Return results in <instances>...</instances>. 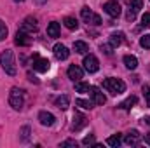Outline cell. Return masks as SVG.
I'll list each match as a JSON object with an SVG mask.
<instances>
[{
    "instance_id": "obj_13",
    "label": "cell",
    "mask_w": 150,
    "mask_h": 148,
    "mask_svg": "<svg viewBox=\"0 0 150 148\" xmlns=\"http://www.w3.org/2000/svg\"><path fill=\"white\" fill-rule=\"evenodd\" d=\"M140 138H142V136H140V132H138L136 129H133L131 132H127V134H126L124 143H126V145H129V147H136V145L140 143Z\"/></svg>"
},
{
    "instance_id": "obj_30",
    "label": "cell",
    "mask_w": 150,
    "mask_h": 148,
    "mask_svg": "<svg viewBox=\"0 0 150 148\" xmlns=\"http://www.w3.org/2000/svg\"><path fill=\"white\" fill-rule=\"evenodd\" d=\"M143 96H145V105L150 108V87L143 85Z\"/></svg>"
},
{
    "instance_id": "obj_35",
    "label": "cell",
    "mask_w": 150,
    "mask_h": 148,
    "mask_svg": "<svg viewBox=\"0 0 150 148\" xmlns=\"http://www.w3.org/2000/svg\"><path fill=\"white\" fill-rule=\"evenodd\" d=\"M100 49H101V52H105L107 56H110V54H112V51H110V49H112V45H101Z\"/></svg>"
},
{
    "instance_id": "obj_21",
    "label": "cell",
    "mask_w": 150,
    "mask_h": 148,
    "mask_svg": "<svg viewBox=\"0 0 150 148\" xmlns=\"http://www.w3.org/2000/svg\"><path fill=\"white\" fill-rule=\"evenodd\" d=\"M68 105H70V99H68V96H59V98H56V106L59 108V110H67L68 108Z\"/></svg>"
},
{
    "instance_id": "obj_32",
    "label": "cell",
    "mask_w": 150,
    "mask_h": 148,
    "mask_svg": "<svg viewBox=\"0 0 150 148\" xmlns=\"http://www.w3.org/2000/svg\"><path fill=\"white\" fill-rule=\"evenodd\" d=\"M142 25H143L145 28H150V12H145V14H143V18H142Z\"/></svg>"
},
{
    "instance_id": "obj_3",
    "label": "cell",
    "mask_w": 150,
    "mask_h": 148,
    "mask_svg": "<svg viewBox=\"0 0 150 148\" xmlns=\"http://www.w3.org/2000/svg\"><path fill=\"white\" fill-rule=\"evenodd\" d=\"M103 87L113 94V96H117V94H122L124 91H126V84L120 80V78H105L103 80Z\"/></svg>"
},
{
    "instance_id": "obj_11",
    "label": "cell",
    "mask_w": 150,
    "mask_h": 148,
    "mask_svg": "<svg viewBox=\"0 0 150 148\" xmlns=\"http://www.w3.org/2000/svg\"><path fill=\"white\" fill-rule=\"evenodd\" d=\"M89 92H91L93 103H96V105H105L107 98H105V94H103V92H101L98 87H91V89H89Z\"/></svg>"
},
{
    "instance_id": "obj_9",
    "label": "cell",
    "mask_w": 150,
    "mask_h": 148,
    "mask_svg": "<svg viewBox=\"0 0 150 148\" xmlns=\"http://www.w3.org/2000/svg\"><path fill=\"white\" fill-rule=\"evenodd\" d=\"M14 42H16L18 45H21V47H26V45L32 44V37H30V33H26V32H23V30H18Z\"/></svg>"
},
{
    "instance_id": "obj_8",
    "label": "cell",
    "mask_w": 150,
    "mask_h": 148,
    "mask_svg": "<svg viewBox=\"0 0 150 148\" xmlns=\"http://www.w3.org/2000/svg\"><path fill=\"white\" fill-rule=\"evenodd\" d=\"M19 30H23V32H26V33H35L38 30V25H37V19L35 18H25V21H23V25H21V28Z\"/></svg>"
},
{
    "instance_id": "obj_4",
    "label": "cell",
    "mask_w": 150,
    "mask_h": 148,
    "mask_svg": "<svg viewBox=\"0 0 150 148\" xmlns=\"http://www.w3.org/2000/svg\"><path fill=\"white\" fill-rule=\"evenodd\" d=\"M80 16H82V19L87 25H101V18L98 14H94L89 7H82L80 9Z\"/></svg>"
},
{
    "instance_id": "obj_28",
    "label": "cell",
    "mask_w": 150,
    "mask_h": 148,
    "mask_svg": "<svg viewBox=\"0 0 150 148\" xmlns=\"http://www.w3.org/2000/svg\"><path fill=\"white\" fill-rule=\"evenodd\" d=\"M140 45L143 49H150V35H143V37L140 38Z\"/></svg>"
},
{
    "instance_id": "obj_26",
    "label": "cell",
    "mask_w": 150,
    "mask_h": 148,
    "mask_svg": "<svg viewBox=\"0 0 150 148\" xmlns=\"http://www.w3.org/2000/svg\"><path fill=\"white\" fill-rule=\"evenodd\" d=\"M75 105L80 106V108H84V110H91L93 108V101H86V99H77Z\"/></svg>"
},
{
    "instance_id": "obj_17",
    "label": "cell",
    "mask_w": 150,
    "mask_h": 148,
    "mask_svg": "<svg viewBox=\"0 0 150 148\" xmlns=\"http://www.w3.org/2000/svg\"><path fill=\"white\" fill-rule=\"evenodd\" d=\"M136 101H138V98H136V96H129L127 99H124V101L119 105V108H122V110H131V108L136 105Z\"/></svg>"
},
{
    "instance_id": "obj_33",
    "label": "cell",
    "mask_w": 150,
    "mask_h": 148,
    "mask_svg": "<svg viewBox=\"0 0 150 148\" xmlns=\"http://www.w3.org/2000/svg\"><path fill=\"white\" fill-rule=\"evenodd\" d=\"M82 145H94V136H93V134L86 136V138L82 140Z\"/></svg>"
},
{
    "instance_id": "obj_19",
    "label": "cell",
    "mask_w": 150,
    "mask_h": 148,
    "mask_svg": "<svg viewBox=\"0 0 150 148\" xmlns=\"http://www.w3.org/2000/svg\"><path fill=\"white\" fill-rule=\"evenodd\" d=\"M124 65H126V68H129V70H136V66H138V59L134 58V56H124Z\"/></svg>"
},
{
    "instance_id": "obj_20",
    "label": "cell",
    "mask_w": 150,
    "mask_h": 148,
    "mask_svg": "<svg viewBox=\"0 0 150 148\" xmlns=\"http://www.w3.org/2000/svg\"><path fill=\"white\" fill-rule=\"evenodd\" d=\"M120 143H122V136H120L119 132L113 134V136H110V138L107 140V145H108V147H113V148H119Z\"/></svg>"
},
{
    "instance_id": "obj_12",
    "label": "cell",
    "mask_w": 150,
    "mask_h": 148,
    "mask_svg": "<svg viewBox=\"0 0 150 148\" xmlns=\"http://www.w3.org/2000/svg\"><path fill=\"white\" fill-rule=\"evenodd\" d=\"M38 120H40L42 125L51 127V125L56 122V117H54L52 113H49V111H40V113H38Z\"/></svg>"
},
{
    "instance_id": "obj_34",
    "label": "cell",
    "mask_w": 150,
    "mask_h": 148,
    "mask_svg": "<svg viewBox=\"0 0 150 148\" xmlns=\"http://www.w3.org/2000/svg\"><path fill=\"white\" fill-rule=\"evenodd\" d=\"M59 147H61V148H65V147H77V141H74V140H67V141H63Z\"/></svg>"
},
{
    "instance_id": "obj_29",
    "label": "cell",
    "mask_w": 150,
    "mask_h": 148,
    "mask_svg": "<svg viewBox=\"0 0 150 148\" xmlns=\"http://www.w3.org/2000/svg\"><path fill=\"white\" fill-rule=\"evenodd\" d=\"M21 140H23V141H28V140H30V127H28V125H25V127L21 129Z\"/></svg>"
},
{
    "instance_id": "obj_6",
    "label": "cell",
    "mask_w": 150,
    "mask_h": 148,
    "mask_svg": "<svg viewBox=\"0 0 150 148\" xmlns=\"http://www.w3.org/2000/svg\"><path fill=\"white\" fill-rule=\"evenodd\" d=\"M84 68H86V72H89V73H96V72L100 70V61H98V58L93 56V54L86 56V58H84Z\"/></svg>"
},
{
    "instance_id": "obj_24",
    "label": "cell",
    "mask_w": 150,
    "mask_h": 148,
    "mask_svg": "<svg viewBox=\"0 0 150 148\" xmlns=\"http://www.w3.org/2000/svg\"><path fill=\"white\" fill-rule=\"evenodd\" d=\"M126 4H127V7H131V9H134L136 12L143 7V0H126Z\"/></svg>"
},
{
    "instance_id": "obj_14",
    "label": "cell",
    "mask_w": 150,
    "mask_h": 148,
    "mask_svg": "<svg viewBox=\"0 0 150 148\" xmlns=\"http://www.w3.org/2000/svg\"><path fill=\"white\" fill-rule=\"evenodd\" d=\"M87 124V118L82 115V113H75L74 115V124H72V131H80L82 127H86Z\"/></svg>"
},
{
    "instance_id": "obj_25",
    "label": "cell",
    "mask_w": 150,
    "mask_h": 148,
    "mask_svg": "<svg viewBox=\"0 0 150 148\" xmlns=\"http://www.w3.org/2000/svg\"><path fill=\"white\" fill-rule=\"evenodd\" d=\"M89 89H91V85L86 84V82H77L75 84V91L77 92H89Z\"/></svg>"
},
{
    "instance_id": "obj_10",
    "label": "cell",
    "mask_w": 150,
    "mask_h": 148,
    "mask_svg": "<svg viewBox=\"0 0 150 148\" xmlns=\"http://www.w3.org/2000/svg\"><path fill=\"white\" fill-rule=\"evenodd\" d=\"M54 56H56V59H59V61H65V59H68V56H70V51L63 45V44H56L54 45Z\"/></svg>"
},
{
    "instance_id": "obj_5",
    "label": "cell",
    "mask_w": 150,
    "mask_h": 148,
    "mask_svg": "<svg viewBox=\"0 0 150 148\" xmlns=\"http://www.w3.org/2000/svg\"><path fill=\"white\" fill-rule=\"evenodd\" d=\"M103 11H105L110 18H119V16H120V12H122V9H120V5H119V2H117V0H108V2H105Z\"/></svg>"
},
{
    "instance_id": "obj_23",
    "label": "cell",
    "mask_w": 150,
    "mask_h": 148,
    "mask_svg": "<svg viewBox=\"0 0 150 148\" xmlns=\"http://www.w3.org/2000/svg\"><path fill=\"white\" fill-rule=\"evenodd\" d=\"M63 23H65V26H67L68 30H77V28H79V21H77L75 18H72V16H67V18L63 19Z\"/></svg>"
},
{
    "instance_id": "obj_2",
    "label": "cell",
    "mask_w": 150,
    "mask_h": 148,
    "mask_svg": "<svg viewBox=\"0 0 150 148\" xmlns=\"http://www.w3.org/2000/svg\"><path fill=\"white\" fill-rule=\"evenodd\" d=\"M9 105L14 110H21L23 105H25V91L19 89V87H12L11 92H9Z\"/></svg>"
},
{
    "instance_id": "obj_27",
    "label": "cell",
    "mask_w": 150,
    "mask_h": 148,
    "mask_svg": "<svg viewBox=\"0 0 150 148\" xmlns=\"http://www.w3.org/2000/svg\"><path fill=\"white\" fill-rule=\"evenodd\" d=\"M7 33H9V32H7V26H5V23L0 19V42H2V40H5Z\"/></svg>"
},
{
    "instance_id": "obj_31",
    "label": "cell",
    "mask_w": 150,
    "mask_h": 148,
    "mask_svg": "<svg viewBox=\"0 0 150 148\" xmlns=\"http://www.w3.org/2000/svg\"><path fill=\"white\" fill-rule=\"evenodd\" d=\"M126 19H127V21H134V19H136V11L129 7V9H127V14H126Z\"/></svg>"
},
{
    "instance_id": "obj_38",
    "label": "cell",
    "mask_w": 150,
    "mask_h": 148,
    "mask_svg": "<svg viewBox=\"0 0 150 148\" xmlns=\"http://www.w3.org/2000/svg\"><path fill=\"white\" fill-rule=\"evenodd\" d=\"M145 120H147V124H150V117H147V118H145Z\"/></svg>"
},
{
    "instance_id": "obj_1",
    "label": "cell",
    "mask_w": 150,
    "mask_h": 148,
    "mask_svg": "<svg viewBox=\"0 0 150 148\" xmlns=\"http://www.w3.org/2000/svg\"><path fill=\"white\" fill-rule=\"evenodd\" d=\"M0 66H2V70H4L5 73L11 75V77H14V75L18 73L12 51H4V52L0 54Z\"/></svg>"
},
{
    "instance_id": "obj_7",
    "label": "cell",
    "mask_w": 150,
    "mask_h": 148,
    "mask_svg": "<svg viewBox=\"0 0 150 148\" xmlns=\"http://www.w3.org/2000/svg\"><path fill=\"white\" fill-rule=\"evenodd\" d=\"M32 65H33V70L35 72H40V73H44V72H47L49 68H51V63H49V59H45V58H40V56H33V61H32Z\"/></svg>"
},
{
    "instance_id": "obj_39",
    "label": "cell",
    "mask_w": 150,
    "mask_h": 148,
    "mask_svg": "<svg viewBox=\"0 0 150 148\" xmlns=\"http://www.w3.org/2000/svg\"><path fill=\"white\" fill-rule=\"evenodd\" d=\"M14 2H25V0H14Z\"/></svg>"
},
{
    "instance_id": "obj_15",
    "label": "cell",
    "mask_w": 150,
    "mask_h": 148,
    "mask_svg": "<svg viewBox=\"0 0 150 148\" xmlns=\"http://www.w3.org/2000/svg\"><path fill=\"white\" fill-rule=\"evenodd\" d=\"M82 75H84L82 68H80V66H77V65H72V66L68 68V77H70L74 82H79V80L82 78Z\"/></svg>"
},
{
    "instance_id": "obj_36",
    "label": "cell",
    "mask_w": 150,
    "mask_h": 148,
    "mask_svg": "<svg viewBox=\"0 0 150 148\" xmlns=\"http://www.w3.org/2000/svg\"><path fill=\"white\" fill-rule=\"evenodd\" d=\"M33 2H35V4H37V5H44V4H45V2H47V0H33Z\"/></svg>"
},
{
    "instance_id": "obj_16",
    "label": "cell",
    "mask_w": 150,
    "mask_h": 148,
    "mask_svg": "<svg viewBox=\"0 0 150 148\" xmlns=\"http://www.w3.org/2000/svg\"><path fill=\"white\" fill-rule=\"evenodd\" d=\"M47 35H49L51 38L59 37V23H56V21L49 23V26H47Z\"/></svg>"
},
{
    "instance_id": "obj_37",
    "label": "cell",
    "mask_w": 150,
    "mask_h": 148,
    "mask_svg": "<svg viewBox=\"0 0 150 148\" xmlns=\"http://www.w3.org/2000/svg\"><path fill=\"white\" fill-rule=\"evenodd\" d=\"M145 143H147V145H150V134H149V136H145Z\"/></svg>"
},
{
    "instance_id": "obj_18",
    "label": "cell",
    "mask_w": 150,
    "mask_h": 148,
    "mask_svg": "<svg viewBox=\"0 0 150 148\" xmlns=\"http://www.w3.org/2000/svg\"><path fill=\"white\" fill-rule=\"evenodd\" d=\"M74 51L77 52V54H86V52L89 51V47H87V44H86V42L77 40V42H74Z\"/></svg>"
},
{
    "instance_id": "obj_22",
    "label": "cell",
    "mask_w": 150,
    "mask_h": 148,
    "mask_svg": "<svg viewBox=\"0 0 150 148\" xmlns=\"http://www.w3.org/2000/svg\"><path fill=\"white\" fill-rule=\"evenodd\" d=\"M122 42H124V35H122L120 32H119V33H112V35H110V45H112V47H119Z\"/></svg>"
}]
</instances>
